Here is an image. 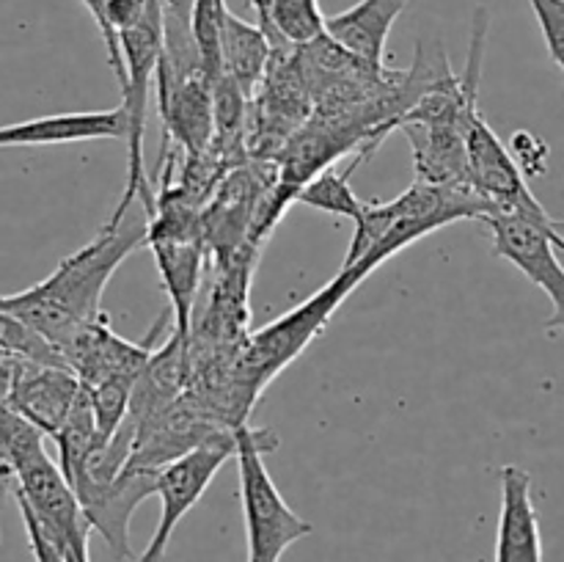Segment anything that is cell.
I'll list each match as a JSON object with an SVG mask.
<instances>
[{"label": "cell", "mask_w": 564, "mask_h": 562, "mask_svg": "<svg viewBox=\"0 0 564 562\" xmlns=\"http://www.w3.org/2000/svg\"><path fill=\"white\" fill-rule=\"evenodd\" d=\"M479 224L490 231L496 257L516 264L534 287L549 295L551 317L545 331L556 336L564 325V268L560 262V248L564 246L560 220L545 215L516 213V209H494L482 215Z\"/></svg>", "instance_id": "5"}, {"label": "cell", "mask_w": 564, "mask_h": 562, "mask_svg": "<svg viewBox=\"0 0 564 562\" xmlns=\"http://www.w3.org/2000/svg\"><path fill=\"white\" fill-rule=\"evenodd\" d=\"M147 213L110 215L108 224L83 248L64 259L47 279L11 295H0V312L14 314L22 323L53 342L61 350L77 331L102 314V295L116 268L147 242Z\"/></svg>", "instance_id": "1"}, {"label": "cell", "mask_w": 564, "mask_h": 562, "mask_svg": "<svg viewBox=\"0 0 564 562\" xmlns=\"http://www.w3.org/2000/svg\"><path fill=\"white\" fill-rule=\"evenodd\" d=\"M14 501L20 505L22 523H25V534H28V543H31L33 560L36 562H66L61 543L53 538V534H50V529L44 527L36 516H33L31 507H28L20 496H14Z\"/></svg>", "instance_id": "20"}, {"label": "cell", "mask_w": 564, "mask_h": 562, "mask_svg": "<svg viewBox=\"0 0 564 562\" xmlns=\"http://www.w3.org/2000/svg\"><path fill=\"white\" fill-rule=\"evenodd\" d=\"M152 3H158V6H165V0H152Z\"/></svg>", "instance_id": "23"}, {"label": "cell", "mask_w": 564, "mask_h": 562, "mask_svg": "<svg viewBox=\"0 0 564 562\" xmlns=\"http://www.w3.org/2000/svg\"><path fill=\"white\" fill-rule=\"evenodd\" d=\"M466 171L468 185L482 202L494 209H516V213L545 218L549 209L529 191L527 174L516 163L510 149L501 143L494 127L485 121L482 110L474 108L466 119Z\"/></svg>", "instance_id": "7"}, {"label": "cell", "mask_w": 564, "mask_h": 562, "mask_svg": "<svg viewBox=\"0 0 564 562\" xmlns=\"http://www.w3.org/2000/svg\"><path fill=\"white\" fill-rule=\"evenodd\" d=\"M512 147H516V154H512V158H516V163L521 165L523 174H532V176L545 174V169H549V165H545L549 147H545L540 138H534L532 132L527 130H518L516 136H512Z\"/></svg>", "instance_id": "21"}, {"label": "cell", "mask_w": 564, "mask_h": 562, "mask_svg": "<svg viewBox=\"0 0 564 562\" xmlns=\"http://www.w3.org/2000/svg\"><path fill=\"white\" fill-rule=\"evenodd\" d=\"M0 353L11 358H20V361L66 367L58 347H55L53 342L44 339L39 331H33L31 325L22 323L20 317L6 312H0Z\"/></svg>", "instance_id": "18"}, {"label": "cell", "mask_w": 564, "mask_h": 562, "mask_svg": "<svg viewBox=\"0 0 564 562\" xmlns=\"http://www.w3.org/2000/svg\"><path fill=\"white\" fill-rule=\"evenodd\" d=\"M158 472L154 468L124 466L113 479L102 485H83L75 490L88 527L97 529L105 543L113 549L119 560L132 556L130 551V521L143 499L154 496Z\"/></svg>", "instance_id": "8"}, {"label": "cell", "mask_w": 564, "mask_h": 562, "mask_svg": "<svg viewBox=\"0 0 564 562\" xmlns=\"http://www.w3.org/2000/svg\"><path fill=\"white\" fill-rule=\"evenodd\" d=\"M488 213V202H482L471 187L413 182L394 202H367L361 218L356 220V235L341 268L364 262L378 270L386 259L430 231L455 220H479Z\"/></svg>", "instance_id": "3"}, {"label": "cell", "mask_w": 564, "mask_h": 562, "mask_svg": "<svg viewBox=\"0 0 564 562\" xmlns=\"http://www.w3.org/2000/svg\"><path fill=\"white\" fill-rule=\"evenodd\" d=\"M501 512L494 562H545L543 532L532 499V474L507 463L499 472Z\"/></svg>", "instance_id": "11"}, {"label": "cell", "mask_w": 564, "mask_h": 562, "mask_svg": "<svg viewBox=\"0 0 564 562\" xmlns=\"http://www.w3.org/2000/svg\"><path fill=\"white\" fill-rule=\"evenodd\" d=\"M411 0H358L352 9L325 17L323 33L372 69H386V47L394 22Z\"/></svg>", "instance_id": "13"}, {"label": "cell", "mask_w": 564, "mask_h": 562, "mask_svg": "<svg viewBox=\"0 0 564 562\" xmlns=\"http://www.w3.org/2000/svg\"><path fill=\"white\" fill-rule=\"evenodd\" d=\"M270 58H273V42L268 33L226 9L220 20V66L248 99H253L257 88L262 86Z\"/></svg>", "instance_id": "15"}, {"label": "cell", "mask_w": 564, "mask_h": 562, "mask_svg": "<svg viewBox=\"0 0 564 562\" xmlns=\"http://www.w3.org/2000/svg\"><path fill=\"white\" fill-rule=\"evenodd\" d=\"M80 3L86 6L88 14H91L94 22H97L99 33H102V6H105V0H80Z\"/></svg>", "instance_id": "22"}, {"label": "cell", "mask_w": 564, "mask_h": 562, "mask_svg": "<svg viewBox=\"0 0 564 562\" xmlns=\"http://www.w3.org/2000/svg\"><path fill=\"white\" fill-rule=\"evenodd\" d=\"M275 47L281 44H306L323 33V9L319 0H273Z\"/></svg>", "instance_id": "17"}, {"label": "cell", "mask_w": 564, "mask_h": 562, "mask_svg": "<svg viewBox=\"0 0 564 562\" xmlns=\"http://www.w3.org/2000/svg\"><path fill=\"white\" fill-rule=\"evenodd\" d=\"M369 273H375V268L364 262L341 268L323 290L306 298L301 306L290 309L279 320L262 325L242 339V345L235 350V358H231V369L224 386L215 389V397L220 400L218 406L226 408V428H237V424L246 422L248 411L259 400V395L273 383L275 375L284 372L317 339V334L330 323L336 309L352 295V290Z\"/></svg>", "instance_id": "2"}, {"label": "cell", "mask_w": 564, "mask_h": 562, "mask_svg": "<svg viewBox=\"0 0 564 562\" xmlns=\"http://www.w3.org/2000/svg\"><path fill=\"white\" fill-rule=\"evenodd\" d=\"M231 455H235V435H231V428H220L213 435H207L202 444H196L185 455L174 457V461L160 468L158 483H154V496L160 499L158 527H154L152 540H149L147 549L135 562L165 560L174 529L198 505L204 490L209 488L215 474L220 472V466Z\"/></svg>", "instance_id": "6"}, {"label": "cell", "mask_w": 564, "mask_h": 562, "mask_svg": "<svg viewBox=\"0 0 564 562\" xmlns=\"http://www.w3.org/2000/svg\"><path fill=\"white\" fill-rule=\"evenodd\" d=\"M556 69H564V0H529Z\"/></svg>", "instance_id": "19"}, {"label": "cell", "mask_w": 564, "mask_h": 562, "mask_svg": "<svg viewBox=\"0 0 564 562\" xmlns=\"http://www.w3.org/2000/svg\"><path fill=\"white\" fill-rule=\"evenodd\" d=\"M235 461L240 477L242 518H246L248 562H281L292 543L314 532L306 518L297 516L264 466V455L281 444L270 428H251L248 422L231 428Z\"/></svg>", "instance_id": "4"}, {"label": "cell", "mask_w": 564, "mask_h": 562, "mask_svg": "<svg viewBox=\"0 0 564 562\" xmlns=\"http://www.w3.org/2000/svg\"><path fill=\"white\" fill-rule=\"evenodd\" d=\"M411 141L416 182L449 187H471L466 171V125H424L397 121Z\"/></svg>", "instance_id": "14"}, {"label": "cell", "mask_w": 564, "mask_h": 562, "mask_svg": "<svg viewBox=\"0 0 564 562\" xmlns=\"http://www.w3.org/2000/svg\"><path fill=\"white\" fill-rule=\"evenodd\" d=\"M99 138L124 141L127 116L121 105L108 110H86V114L42 116V119L0 127V149L55 147V143L99 141Z\"/></svg>", "instance_id": "12"}, {"label": "cell", "mask_w": 564, "mask_h": 562, "mask_svg": "<svg viewBox=\"0 0 564 562\" xmlns=\"http://www.w3.org/2000/svg\"><path fill=\"white\" fill-rule=\"evenodd\" d=\"M80 391L83 383L72 369L17 358L6 406L14 408L33 428H39L44 435L53 439L61 424L66 422V417H69Z\"/></svg>", "instance_id": "10"}, {"label": "cell", "mask_w": 564, "mask_h": 562, "mask_svg": "<svg viewBox=\"0 0 564 562\" xmlns=\"http://www.w3.org/2000/svg\"><path fill=\"white\" fill-rule=\"evenodd\" d=\"M352 169H347L345 174H339L336 169H319L317 174L308 176L295 193V202L306 204L312 209H323V213L341 215V218H350L356 224L361 218L367 202L356 196V191L350 187L347 176Z\"/></svg>", "instance_id": "16"}, {"label": "cell", "mask_w": 564, "mask_h": 562, "mask_svg": "<svg viewBox=\"0 0 564 562\" xmlns=\"http://www.w3.org/2000/svg\"><path fill=\"white\" fill-rule=\"evenodd\" d=\"M58 353L64 358L66 369H72L80 383L91 386L110 378L135 380L141 369L147 367L154 347L152 339L127 342L116 336L102 312L91 323L83 325L69 342H64Z\"/></svg>", "instance_id": "9"}]
</instances>
